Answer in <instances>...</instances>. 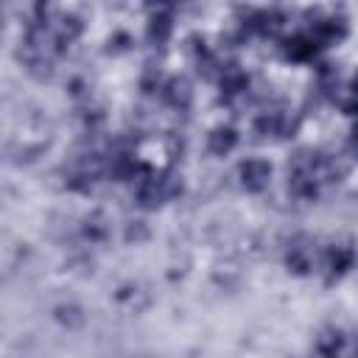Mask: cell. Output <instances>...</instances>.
Returning a JSON list of instances; mask_svg holds the SVG:
<instances>
[{"label":"cell","mask_w":358,"mask_h":358,"mask_svg":"<svg viewBox=\"0 0 358 358\" xmlns=\"http://www.w3.org/2000/svg\"><path fill=\"white\" fill-rule=\"evenodd\" d=\"M235 143H238V134H235V129H229V126H218V129L210 134V151H213V154H229V151L235 148Z\"/></svg>","instance_id":"obj_3"},{"label":"cell","mask_w":358,"mask_h":358,"mask_svg":"<svg viewBox=\"0 0 358 358\" xmlns=\"http://www.w3.org/2000/svg\"><path fill=\"white\" fill-rule=\"evenodd\" d=\"M268 176H271V168H268L263 159H246V162L241 165V182H243L249 190L266 187Z\"/></svg>","instance_id":"obj_1"},{"label":"cell","mask_w":358,"mask_h":358,"mask_svg":"<svg viewBox=\"0 0 358 358\" xmlns=\"http://www.w3.org/2000/svg\"><path fill=\"white\" fill-rule=\"evenodd\" d=\"M341 352H344V336L338 330H330V333L319 336L316 358H341Z\"/></svg>","instance_id":"obj_2"},{"label":"cell","mask_w":358,"mask_h":358,"mask_svg":"<svg viewBox=\"0 0 358 358\" xmlns=\"http://www.w3.org/2000/svg\"><path fill=\"white\" fill-rule=\"evenodd\" d=\"M352 145H355V151H358V126H355V131H352Z\"/></svg>","instance_id":"obj_8"},{"label":"cell","mask_w":358,"mask_h":358,"mask_svg":"<svg viewBox=\"0 0 358 358\" xmlns=\"http://www.w3.org/2000/svg\"><path fill=\"white\" fill-rule=\"evenodd\" d=\"M165 98H168L173 106H185V103L190 101V87H187V81H182V78H173V81H168Z\"/></svg>","instance_id":"obj_5"},{"label":"cell","mask_w":358,"mask_h":358,"mask_svg":"<svg viewBox=\"0 0 358 358\" xmlns=\"http://www.w3.org/2000/svg\"><path fill=\"white\" fill-rule=\"evenodd\" d=\"M352 266V249H347V246H333L330 252H327V268L333 271V274H341V271H347Z\"/></svg>","instance_id":"obj_4"},{"label":"cell","mask_w":358,"mask_h":358,"mask_svg":"<svg viewBox=\"0 0 358 358\" xmlns=\"http://www.w3.org/2000/svg\"><path fill=\"white\" fill-rule=\"evenodd\" d=\"M84 235H87L90 241H101V238L106 235V221H103V215H92V218H87V224H84Z\"/></svg>","instance_id":"obj_6"},{"label":"cell","mask_w":358,"mask_h":358,"mask_svg":"<svg viewBox=\"0 0 358 358\" xmlns=\"http://www.w3.org/2000/svg\"><path fill=\"white\" fill-rule=\"evenodd\" d=\"M352 95L358 98V76H355V81H352Z\"/></svg>","instance_id":"obj_9"},{"label":"cell","mask_w":358,"mask_h":358,"mask_svg":"<svg viewBox=\"0 0 358 358\" xmlns=\"http://www.w3.org/2000/svg\"><path fill=\"white\" fill-rule=\"evenodd\" d=\"M355 355H358V338H355Z\"/></svg>","instance_id":"obj_10"},{"label":"cell","mask_w":358,"mask_h":358,"mask_svg":"<svg viewBox=\"0 0 358 358\" xmlns=\"http://www.w3.org/2000/svg\"><path fill=\"white\" fill-rule=\"evenodd\" d=\"M148 34H151V39L162 42V39L171 34V22H168L165 17H154V20H151V25H148Z\"/></svg>","instance_id":"obj_7"}]
</instances>
